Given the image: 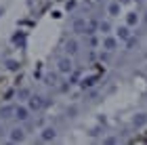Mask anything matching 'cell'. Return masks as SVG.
Here are the masks:
<instances>
[{"mask_svg":"<svg viewBox=\"0 0 147 145\" xmlns=\"http://www.w3.org/2000/svg\"><path fill=\"white\" fill-rule=\"evenodd\" d=\"M57 69H59V74H71L74 71V63H71V57H61L57 61Z\"/></svg>","mask_w":147,"mask_h":145,"instance_id":"obj_1","label":"cell"},{"mask_svg":"<svg viewBox=\"0 0 147 145\" xmlns=\"http://www.w3.org/2000/svg\"><path fill=\"white\" fill-rule=\"evenodd\" d=\"M28 107L32 109V111H40L44 107V99L40 97V95H32L30 97V103H28Z\"/></svg>","mask_w":147,"mask_h":145,"instance_id":"obj_2","label":"cell"},{"mask_svg":"<svg viewBox=\"0 0 147 145\" xmlns=\"http://www.w3.org/2000/svg\"><path fill=\"white\" fill-rule=\"evenodd\" d=\"M30 107H25V105H17V109H15V118L19 122H28L30 120Z\"/></svg>","mask_w":147,"mask_h":145,"instance_id":"obj_3","label":"cell"},{"mask_svg":"<svg viewBox=\"0 0 147 145\" xmlns=\"http://www.w3.org/2000/svg\"><path fill=\"white\" fill-rule=\"evenodd\" d=\"M71 30L76 32V34H86V19L84 17H76L71 23Z\"/></svg>","mask_w":147,"mask_h":145,"instance_id":"obj_4","label":"cell"},{"mask_svg":"<svg viewBox=\"0 0 147 145\" xmlns=\"http://www.w3.org/2000/svg\"><path fill=\"white\" fill-rule=\"evenodd\" d=\"M116 49H118V38H113V36H105V38H103V51L113 53Z\"/></svg>","mask_w":147,"mask_h":145,"instance_id":"obj_5","label":"cell"},{"mask_svg":"<svg viewBox=\"0 0 147 145\" xmlns=\"http://www.w3.org/2000/svg\"><path fill=\"white\" fill-rule=\"evenodd\" d=\"M55 137H57V130L53 128V126H46V128H42V133H40V139L42 141H55Z\"/></svg>","mask_w":147,"mask_h":145,"instance_id":"obj_6","label":"cell"},{"mask_svg":"<svg viewBox=\"0 0 147 145\" xmlns=\"http://www.w3.org/2000/svg\"><path fill=\"white\" fill-rule=\"evenodd\" d=\"M23 137H25V135H23V128L17 126V128H13L11 133H9V141H11V143H21Z\"/></svg>","mask_w":147,"mask_h":145,"instance_id":"obj_7","label":"cell"},{"mask_svg":"<svg viewBox=\"0 0 147 145\" xmlns=\"http://www.w3.org/2000/svg\"><path fill=\"white\" fill-rule=\"evenodd\" d=\"M15 109H17V105H4V107L0 109V118H2V120L15 118Z\"/></svg>","mask_w":147,"mask_h":145,"instance_id":"obj_8","label":"cell"},{"mask_svg":"<svg viewBox=\"0 0 147 145\" xmlns=\"http://www.w3.org/2000/svg\"><path fill=\"white\" fill-rule=\"evenodd\" d=\"M116 34H118V38H120V40H126V42H128L130 40V25L128 23H126V25H122V28H118V32H116Z\"/></svg>","mask_w":147,"mask_h":145,"instance_id":"obj_9","label":"cell"},{"mask_svg":"<svg viewBox=\"0 0 147 145\" xmlns=\"http://www.w3.org/2000/svg\"><path fill=\"white\" fill-rule=\"evenodd\" d=\"M147 124V114H137L135 118H132V126L135 128H141Z\"/></svg>","mask_w":147,"mask_h":145,"instance_id":"obj_10","label":"cell"},{"mask_svg":"<svg viewBox=\"0 0 147 145\" xmlns=\"http://www.w3.org/2000/svg\"><path fill=\"white\" fill-rule=\"evenodd\" d=\"M65 51H67V55H69V57H74V55H76V53L80 51V49H78V42H76V40H69L67 44H65Z\"/></svg>","mask_w":147,"mask_h":145,"instance_id":"obj_11","label":"cell"},{"mask_svg":"<svg viewBox=\"0 0 147 145\" xmlns=\"http://www.w3.org/2000/svg\"><path fill=\"white\" fill-rule=\"evenodd\" d=\"M139 21H141V17H139L137 13H128V15H126V23H128L130 28H135Z\"/></svg>","mask_w":147,"mask_h":145,"instance_id":"obj_12","label":"cell"},{"mask_svg":"<svg viewBox=\"0 0 147 145\" xmlns=\"http://www.w3.org/2000/svg\"><path fill=\"white\" fill-rule=\"evenodd\" d=\"M80 84H82V88H92V86L97 84V78H95V76H88V78H84Z\"/></svg>","mask_w":147,"mask_h":145,"instance_id":"obj_13","label":"cell"},{"mask_svg":"<svg viewBox=\"0 0 147 145\" xmlns=\"http://www.w3.org/2000/svg\"><path fill=\"white\" fill-rule=\"evenodd\" d=\"M120 4H122V2H111V4H109L107 11H109L111 17H118V15H120Z\"/></svg>","mask_w":147,"mask_h":145,"instance_id":"obj_14","label":"cell"},{"mask_svg":"<svg viewBox=\"0 0 147 145\" xmlns=\"http://www.w3.org/2000/svg\"><path fill=\"white\" fill-rule=\"evenodd\" d=\"M97 28H99V25H97V21H88V23H86V34H88V36H92Z\"/></svg>","mask_w":147,"mask_h":145,"instance_id":"obj_15","label":"cell"},{"mask_svg":"<svg viewBox=\"0 0 147 145\" xmlns=\"http://www.w3.org/2000/svg\"><path fill=\"white\" fill-rule=\"evenodd\" d=\"M13 42H15V44H19V47H23V44H25V36L21 34V32H19V34H15V36H13Z\"/></svg>","mask_w":147,"mask_h":145,"instance_id":"obj_16","label":"cell"},{"mask_svg":"<svg viewBox=\"0 0 147 145\" xmlns=\"http://www.w3.org/2000/svg\"><path fill=\"white\" fill-rule=\"evenodd\" d=\"M99 30H101L103 34H109V32H111V25H109V21H103V23H99Z\"/></svg>","mask_w":147,"mask_h":145,"instance_id":"obj_17","label":"cell"},{"mask_svg":"<svg viewBox=\"0 0 147 145\" xmlns=\"http://www.w3.org/2000/svg\"><path fill=\"white\" fill-rule=\"evenodd\" d=\"M6 67H9L11 71H17L19 69V63L15 61V59H9V61H6Z\"/></svg>","mask_w":147,"mask_h":145,"instance_id":"obj_18","label":"cell"},{"mask_svg":"<svg viewBox=\"0 0 147 145\" xmlns=\"http://www.w3.org/2000/svg\"><path fill=\"white\" fill-rule=\"evenodd\" d=\"M17 97H19V99H30V90H28V88H21V90L17 93Z\"/></svg>","mask_w":147,"mask_h":145,"instance_id":"obj_19","label":"cell"},{"mask_svg":"<svg viewBox=\"0 0 147 145\" xmlns=\"http://www.w3.org/2000/svg\"><path fill=\"white\" fill-rule=\"evenodd\" d=\"M44 80H46V84H51V86H53V84H57V76H53V74H49V76L44 78Z\"/></svg>","mask_w":147,"mask_h":145,"instance_id":"obj_20","label":"cell"},{"mask_svg":"<svg viewBox=\"0 0 147 145\" xmlns=\"http://www.w3.org/2000/svg\"><path fill=\"white\" fill-rule=\"evenodd\" d=\"M65 9H67V11L76 9V0H67V2H65Z\"/></svg>","mask_w":147,"mask_h":145,"instance_id":"obj_21","label":"cell"},{"mask_svg":"<svg viewBox=\"0 0 147 145\" xmlns=\"http://www.w3.org/2000/svg\"><path fill=\"white\" fill-rule=\"evenodd\" d=\"M97 44H99V40H97L95 36H90V47H97Z\"/></svg>","mask_w":147,"mask_h":145,"instance_id":"obj_22","label":"cell"},{"mask_svg":"<svg viewBox=\"0 0 147 145\" xmlns=\"http://www.w3.org/2000/svg\"><path fill=\"white\" fill-rule=\"evenodd\" d=\"M105 143H118V139H116V137H107V139H105Z\"/></svg>","mask_w":147,"mask_h":145,"instance_id":"obj_23","label":"cell"},{"mask_svg":"<svg viewBox=\"0 0 147 145\" xmlns=\"http://www.w3.org/2000/svg\"><path fill=\"white\" fill-rule=\"evenodd\" d=\"M120 2H122V4H126V2H130V0H120Z\"/></svg>","mask_w":147,"mask_h":145,"instance_id":"obj_24","label":"cell"},{"mask_svg":"<svg viewBox=\"0 0 147 145\" xmlns=\"http://www.w3.org/2000/svg\"><path fill=\"white\" fill-rule=\"evenodd\" d=\"M2 133H4V130H2V128H0V137H2Z\"/></svg>","mask_w":147,"mask_h":145,"instance_id":"obj_25","label":"cell"}]
</instances>
